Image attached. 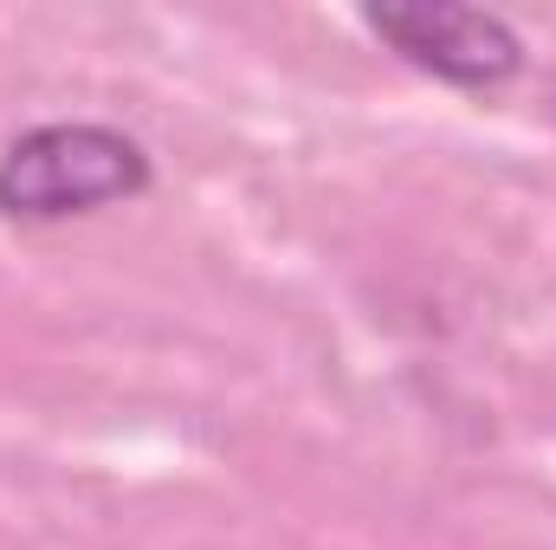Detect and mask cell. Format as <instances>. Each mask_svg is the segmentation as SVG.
I'll list each match as a JSON object with an SVG mask.
<instances>
[{
  "label": "cell",
  "instance_id": "cell-1",
  "mask_svg": "<svg viewBox=\"0 0 556 550\" xmlns=\"http://www.w3.org/2000/svg\"><path fill=\"white\" fill-rule=\"evenodd\" d=\"M149 182H155L149 149L117 124H91V117L33 124L0 149V221L20 227L85 221L149 195Z\"/></svg>",
  "mask_w": 556,
  "mask_h": 550
},
{
  "label": "cell",
  "instance_id": "cell-2",
  "mask_svg": "<svg viewBox=\"0 0 556 550\" xmlns=\"http://www.w3.org/2000/svg\"><path fill=\"white\" fill-rule=\"evenodd\" d=\"M363 26L402 65L453 91H505L531 59L525 33L505 13L466 7V0H382V7H363Z\"/></svg>",
  "mask_w": 556,
  "mask_h": 550
}]
</instances>
